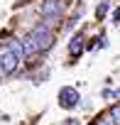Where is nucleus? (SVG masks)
<instances>
[{"mask_svg": "<svg viewBox=\"0 0 120 125\" xmlns=\"http://www.w3.org/2000/svg\"><path fill=\"white\" fill-rule=\"evenodd\" d=\"M113 17H115V22H120V10H115V15H113Z\"/></svg>", "mask_w": 120, "mask_h": 125, "instance_id": "9b49d317", "label": "nucleus"}, {"mask_svg": "<svg viewBox=\"0 0 120 125\" xmlns=\"http://www.w3.org/2000/svg\"><path fill=\"white\" fill-rule=\"evenodd\" d=\"M105 12H108V3H100V5L96 8V17L100 20V17H105Z\"/></svg>", "mask_w": 120, "mask_h": 125, "instance_id": "6e6552de", "label": "nucleus"}, {"mask_svg": "<svg viewBox=\"0 0 120 125\" xmlns=\"http://www.w3.org/2000/svg\"><path fill=\"white\" fill-rule=\"evenodd\" d=\"M93 125H115V123H113V120H110V115H108V118H98Z\"/></svg>", "mask_w": 120, "mask_h": 125, "instance_id": "1a4fd4ad", "label": "nucleus"}, {"mask_svg": "<svg viewBox=\"0 0 120 125\" xmlns=\"http://www.w3.org/2000/svg\"><path fill=\"white\" fill-rule=\"evenodd\" d=\"M108 115H110V120H113V123H115V125H120V105H113V108H110V113H108Z\"/></svg>", "mask_w": 120, "mask_h": 125, "instance_id": "0eeeda50", "label": "nucleus"}, {"mask_svg": "<svg viewBox=\"0 0 120 125\" xmlns=\"http://www.w3.org/2000/svg\"><path fill=\"white\" fill-rule=\"evenodd\" d=\"M115 96H118V98H120V91H118V93H115Z\"/></svg>", "mask_w": 120, "mask_h": 125, "instance_id": "f8f14e48", "label": "nucleus"}, {"mask_svg": "<svg viewBox=\"0 0 120 125\" xmlns=\"http://www.w3.org/2000/svg\"><path fill=\"white\" fill-rule=\"evenodd\" d=\"M22 42H25L27 54H34V52H47V49L54 44V34L49 32L47 22H39V25H34V27H32V32H30L27 37H22Z\"/></svg>", "mask_w": 120, "mask_h": 125, "instance_id": "f257e3e1", "label": "nucleus"}, {"mask_svg": "<svg viewBox=\"0 0 120 125\" xmlns=\"http://www.w3.org/2000/svg\"><path fill=\"white\" fill-rule=\"evenodd\" d=\"M61 125H81V123H79V120H76V118H69V120H64V123H61Z\"/></svg>", "mask_w": 120, "mask_h": 125, "instance_id": "9d476101", "label": "nucleus"}, {"mask_svg": "<svg viewBox=\"0 0 120 125\" xmlns=\"http://www.w3.org/2000/svg\"><path fill=\"white\" fill-rule=\"evenodd\" d=\"M10 49L17 54V59H25L27 56V49H25V42L22 39H10Z\"/></svg>", "mask_w": 120, "mask_h": 125, "instance_id": "423d86ee", "label": "nucleus"}, {"mask_svg": "<svg viewBox=\"0 0 120 125\" xmlns=\"http://www.w3.org/2000/svg\"><path fill=\"white\" fill-rule=\"evenodd\" d=\"M81 49H83V37H81V34H76V37L69 42V54H71V56H79V54H81Z\"/></svg>", "mask_w": 120, "mask_h": 125, "instance_id": "39448f33", "label": "nucleus"}, {"mask_svg": "<svg viewBox=\"0 0 120 125\" xmlns=\"http://www.w3.org/2000/svg\"><path fill=\"white\" fill-rule=\"evenodd\" d=\"M42 17H47V22H56L61 17V0H44L42 3Z\"/></svg>", "mask_w": 120, "mask_h": 125, "instance_id": "20e7f679", "label": "nucleus"}, {"mask_svg": "<svg viewBox=\"0 0 120 125\" xmlns=\"http://www.w3.org/2000/svg\"><path fill=\"white\" fill-rule=\"evenodd\" d=\"M59 105H61L64 110H71L79 105V91L74 86H64L61 91H59Z\"/></svg>", "mask_w": 120, "mask_h": 125, "instance_id": "7ed1b4c3", "label": "nucleus"}, {"mask_svg": "<svg viewBox=\"0 0 120 125\" xmlns=\"http://www.w3.org/2000/svg\"><path fill=\"white\" fill-rule=\"evenodd\" d=\"M17 64H20V59H17V54H15L10 47H5L3 52H0V74H3V76L15 74Z\"/></svg>", "mask_w": 120, "mask_h": 125, "instance_id": "f03ea898", "label": "nucleus"}]
</instances>
